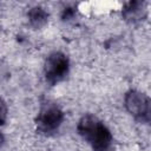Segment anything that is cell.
Segmentation results:
<instances>
[{
  "instance_id": "obj_9",
  "label": "cell",
  "mask_w": 151,
  "mask_h": 151,
  "mask_svg": "<svg viewBox=\"0 0 151 151\" xmlns=\"http://www.w3.org/2000/svg\"><path fill=\"white\" fill-rule=\"evenodd\" d=\"M2 143H4V136L0 133V146L2 145Z\"/></svg>"
},
{
  "instance_id": "obj_2",
  "label": "cell",
  "mask_w": 151,
  "mask_h": 151,
  "mask_svg": "<svg viewBox=\"0 0 151 151\" xmlns=\"http://www.w3.org/2000/svg\"><path fill=\"white\" fill-rule=\"evenodd\" d=\"M64 120L63 110L54 103H46L41 106L35 124L37 130L42 134H52L58 131Z\"/></svg>"
},
{
  "instance_id": "obj_5",
  "label": "cell",
  "mask_w": 151,
  "mask_h": 151,
  "mask_svg": "<svg viewBox=\"0 0 151 151\" xmlns=\"http://www.w3.org/2000/svg\"><path fill=\"white\" fill-rule=\"evenodd\" d=\"M146 15V4L140 0L130 1L123 9V17L127 22L137 24L142 21Z\"/></svg>"
},
{
  "instance_id": "obj_6",
  "label": "cell",
  "mask_w": 151,
  "mask_h": 151,
  "mask_svg": "<svg viewBox=\"0 0 151 151\" xmlns=\"http://www.w3.org/2000/svg\"><path fill=\"white\" fill-rule=\"evenodd\" d=\"M48 20V14L47 12L39 6H35L29 9L28 12V21L32 27L34 28H41L47 24Z\"/></svg>"
},
{
  "instance_id": "obj_3",
  "label": "cell",
  "mask_w": 151,
  "mask_h": 151,
  "mask_svg": "<svg viewBox=\"0 0 151 151\" xmlns=\"http://www.w3.org/2000/svg\"><path fill=\"white\" fill-rule=\"evenodd\" d=\"M68 70H70L68 58L66 54L61 52H53L45 60L44 73L47 83L51 85H55L63 81L67 77Z\"/></svg>"
},
{
  "instance_id": "obj_4",
  "label": "cell",
  "mask_w": 151,
  "mask_h": 151,
  "mask_svg": "<svg viewBox=\"0 0 151 151\" xmlns=\"http://www.w3.org/2000/svg\"><path fill=\"white\" fill-rule=\"evenodd\" d=\"M126 110L140 123H149L150 122V113H151V103L146 94L131 90L125 94L124 98Z\"/></svg>"
},
{
  "instance_id": "obj_1",
  "label": "cell",
  "mask_w": 151,
  "mask_h": 151,
  "mask_svg": "<svg viewBox=\"0 0 151 151\" xmlns=\"http://www.w3.org/2000/svg\"><path fill=\"white\" fill-rule=\"evenodd\" d=\"M79 134L92 146L93 151H110L112 134L107 126L92 114L81 117L77 125Z\"/></svg>"
},
{
  "instance_id": "obj_7",
  "label": "cell",
  "mask_w": 151,
  "mask_h": 151,
  "mask_svg": "<svg viewBox=\"0 0 151 151\" xmlns=\"http://www.w3.org/2000/svg\"><path fill=\"white\" fill-rule=\"evenodd\" d=\"M7 119V105L2 98H0V126L5 124Z\"/></svg>"
},
{
  "instance_id": "obj_8",
  "label": "cell",
  "mask_w": 151,
  "mask_h": 151,
  "mask_svg": "<svg viewBox=\"0 0 151 151\" xmlns=\"http://www.w3.org/2000/svg\"><path fill=\"white\" fill-rule=\"evenodd\" d=\"M73 15H74V11H73L72 8H67V9H65L64 13H63V19H64V20H68V19H71Z\"/></svg>"
}]
</instances>
